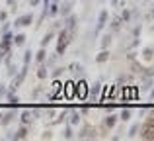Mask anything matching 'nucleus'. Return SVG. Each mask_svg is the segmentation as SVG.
Masks as SVG:
<instances>
[{
    "label": "nucleus",
    "mask_w": 154,
    "mask_h": 141,
    "mask_svg": "<svg viewBox=\"0 0 154 141\" xmlns=\"http://www.w3.org/2000/svg\"><path fill=\"white\" fill-rule=\"evenodd\" d=\"M39 94H41V88H39V86H37V88H35V90H33V92H31V96H33V98H37V96H39Z\"/></svg>",
    "instance_id": "nucleus-42"
},
{
    "label": "nucleus",
    "mask_w": 154,
    "mask_h": 141,
    "mask_svg": "<svg viewBox=\"0 0 154 141\" xmlns=\"http://www.w3.org/2000/svg\"><path fill=\"white\" fill-rule=\"evenodd\" d=\"M117 118H119L121 122H129V120H131V110H129V108H123V110L119 112Z\"/></svg>",
    "instance_id": "nucleus-19"
},
{
    "label": "nucleus",
    "mask_w": 154,
    "mask_h": 141,
    "mask_svg": "<svg viewBox=\"0 0 154 141\" xmlns=\"http://www.w3.org/2000/svg\"><path fill=\"white\" fill-rule=\"evenodd\" d=\"M4 94H6V86H4V84H0V98H2Z\"/></svg>",
    "instance_id": "nucleus-44"
},
{
    "label": "nucleus",
    "mask_w": 154,
    "mask_h": 141,
    "mask_svg": "<svg viewBox=\"0 0 154 141\" xmlns=\"http://www.w3.org/2000/svg\"><path fill=\"white\" fill-rule=\"evenodd\" d=\"M111 2H113V4H115V2H117V0H111Z\"/></svg>",
    "instance_id": "nucleus-53"
},
{
    "label": "nucleus",
    "mask_w": 154,
    "mask_h": 141,
    "mask_svg": "<svg viewBox=\"0 0 154 141\" xmlns=\"http://www.w3.org/2000/svg\"><path fill=\"white\" fill-rule=\"evenodd\" d=\"M117 120H119V118H117V116L113 114V112H109V114H107V116L103 118V127H107V130H111V127H115Z\"/></svg>",
    "instance_id": "nucleus-12"
},
{
    "label": "nucleus",
    "mask_w": 154,
    "mask_h": 141,
    "mask_svg": "<svg viewBox=\"0 0 154 141\" xmlns=\"http://www.w3.org/2000/svg\"><path fill=\"white\" fill-rule=\"evenodd\" d=\"M6 2L10 4V6H14V4H16V0H6Z\"/></svg>",
    "instance_id": "nucleus-50"
},
{
    "label": "nucleus",
    "mask_w": 154,
    "mask_h": 141,
    "mask_svg": "<svg viewBox=\"0 0 154 141\" xmlns=\"http://www.w3.org/2000/svg\"><path fill=\"white\" fill-rule=\"evenodd\" d=\"M72 4H74V0H64V2H63V6L59 4V14L63 16V18H66V16L70 14V10H72Z\"/></svg>",
    "instance_id": "nucleus-10"
},
{
    "label": "nucleus",
    "mask_w": 154,
    "mask_h": 141,
    "mask_svg": "<svg viewBox=\"0 0 154 141\" xmlns=\"http://www.w3.org/2000/svg\"><path fill=\"white\" fill-rule=\"evenodd\" d=\"M109 45H111V34H105L103 37H102V47H103V49H107Z\"/></svg>",
    "instance_id": "nucleus-30"
},
{
    "label": "nucleus",
    "mask_w": 154,
    "mask_h": 141,
    "mask_svg": "<svg viewBox=\"0 0 154 141\" xmlns=\"http://www.w3.org/2000/svg\"><path fill=\"white\" fill-rule=\"evenodd\" d=\"M139 130H140V123H133L129 127V137H137L139 135Z\"/></svg>",
    "instance_id": "nucleus-27"
},
{
    "label": "nucleus",
    "mask_w": 154,
    "mask_h": 141,
    "mask_svg": "<svg viewBox=\"0 0 154 141\" xmlns=\"http://www.w3.org/2000/svg\"><path fill=\"white\" fill-rule=\"evenodd\" d=\"M140 31H143V27H140V26H135V30H133V35H135V37H139Z\"/></svg>",
    "instance_id": "nucleus-39"
},
{
    "label": "nucleus",
    "mask_w": 154,
    "mask_h": 141,
    "mask_svg": "<svg viewBox=\"0 0 154 141\" xmlns=\"http://www.w3.org/2000/svg\"><path fill=\"white\" fill-rule=\"evenodd\" d=\"M135 57H137V53H129V55H127L129 61H135Z\"/></svg>",
    "instance_id": "nucleus-48"
},
{
    "label": "nucleus",
    "mask_w": 154,
    "mask_h": 141,
    "mask_svg": "<svg viewBox=\"0 0 154 141\" xmlns=\"http://www.w3.org/2000/svg\"><path fill=\"white\" fill-rule=\"evenodd\" d=\"M152 76H148V79H144V82H143V86H140V92H146V90H150L152 88Z\"/></svg>",
    "instance_id": "nucleus-26"
},
{
    "label": "nucleus",
    "mask_w": 154,
    "mask_h": 141,
    "mask_svg": "<svg viewBox=\"0 0 154 141\" xmlns=\"http://www.w3.org/2000/svg\"><path fill=\"white\" fill-rule=\"evenodd\" d=\"M12 37H14V35H12L10 31H4V34H2V39H0V51L8 53V51L12 49Z\"/></svg>",
    "instance_id": "nucleus-5"
},
{
    "label": "nucleus",
    "mask_w": 154,
    "mask_h": 141,
    "mask_svg": "<svg viewBox=\"0 0 154 141\" xmlns=\"http://www.w3.org/2000/svg\"><path fill=\"white\" fill-rule=\"evenodd\" d=\"M146 20H154V8H152V10L146 14Z\"/></svg>",
    "instance_id": "nucleus-45"
},
{
    "label": "nucleus",
    "mask_w": 154,
    "mask_h": 141,
    "mask_svg": "<svg viewBox=\"0 0 154 141\" xmlns=\"http://www.w3.org/2000/svg\"><path fill=\"white\" fill-rule=\"evenodd\" d=\"M8 30H10V24H2V34H4V31H8Z\"/></svg>",
    "instance_id": "nucleus-47"
},
{
    "label": "nucleus",
    "mask_w": 154,
    "mask_h": 141,
    "mask_svg": "<svg viewBox=\"0 0 154 141\" xmlns=\"http://www.w3.org/2000/svg\"><path fill=\"white\" fill-rule=\"evenodd\" d=\"M96 137H98V131L92 126H84L82 130L78 131V139H96Z\"/></svg>",
    "instance_id": "nucleus-4"
},
{
    "label": "nucleus",
    "mask_w": 154,
    "mask_h": 141,
    "mask_svg": "<svg viewBox=\"0 0 154 141\" xmlns=\"http://www.w3.org/2000/svg\"><path fill=\"white\" fill-rule=\"evenodd\" d=\"M41 137H43V139H51V131H45V133H43Z\"/></svg>",
    "instance_id": "nucleus-49"
},
{
    "label": "nucleus",
    "mask_w": 154,
    "mask_h": 141,
    "mask_svg": "<svg viewBox=\"0 0 154 141\" xmlns=\"http://www.w3.org/2000/svg\"><path fill=\"white\" fill-rule=\"evenodd\" d=\"M74 96H78V98H88V84H86V80H82L80 79L78 82H74Z\"/></svg>",
    "instance_id": "nucleus-3"
},
{
    "label": "nucleus",
    "mask_w": 154,
    "mask_h": 141,
    "mask_svg": "<svg viewBox=\"0 0 154 141\" xmlns=\"http://www.w3.org/2000/svg\"><path fill=\"white\" fill-rule=\"evenodd\" d=\"M119 18H121V20H123V22H125V24H127V22H129V20H131V10H127V8H125V10H123V12H121V16H119Z\"/></svg>",
    "instance_id": "nucleus-31"
},
{
    "label": "nucleus",
    "mask_w": 154,
    "mask_h": 141,
    "mask_svg": "<svg viewBox=\"0 0 154 141\" xmlns=\"http://www.w3.org/2000/svg\"><path fill=\"white\" fill-rule=\"evenodd\" d=\"M35 114H37V112H31V110L22 112V123H23V126H29V123L33 122V116Z\"/></svg>",
    "instance_id": "nucleus-14"
},
{
    "label": "nucleus",
    "mask_w": 154,
    "mask_h": 141,
    "mask_svg": "<svg viewBox=\"0 0 154 141\" xmlns=\"http://www.w3.org/2000/svg\"><path fill=\"white\" fill-rule=\"evenodd\" d=\"M6 18H8V12H0V22H6Z\"/></svg>",
    "instance_id": "nucleus-41"
},
{
    "label": "nucleus",
    "mask_w": 154,
    "mask_h": 141,
    "mask_svg": "<svg viewBox=\"0 0 154 141\" xmlns=\"http://www.w3.org/2000/svg\"><path fill=\"white\" fill-rule=\"evenodd\" d=\"M76 22H78V18H76L74 14H68L66 18H64V22H63V24H64L63 27L68 31V34H74V30H76Z\"/></svg>",
    "instance_id": "nucleus-6"
},
{
    "label": "nucleus",
    "mask_w": 154,
    "mask_h": 141,
    "mask_svg": "<svg viewBox=\"0 0 154 141\" xmlns=\"http://www.w3.org/2000/svg\"><path fill=\"white\" fill-rule=\"evenodd\" d=\"M96 61H98V63H105V61H109V51H107V49H103L102 53L96 57Z\"/></svg>",
    "instance_id": "nucleus-28"
},
{
    "label": "nucleus",
    "mask_w": 154,
    "mask_h": 141,
    "mask_svg": "<svg viewBox=\"0 0 154 141\" xmlns=\"http://www.w3.org/2000/svg\"><path fill=\"white\" fill-rule=\"evenodd\" d=\"M45 59H47V51H45V47H41V49L35 53V61L37 63H45Z\"/></svg>",
    "instance_id": "nucleus-20"
},
{
    "label": "nucleus",
    "mask_w": 154,
    "mask_h": 141,
    "mask_svg": "<svg viewBox=\"0 0 154 141\" xmlns=\"http://www.w3.org/2000/svg\"><path fill=\"white\" fill-rule=\"evenodd\" d=\"M143 57L146 59V61H152L154 59V47H144L143 49Z\"/></svg>",
    "instance_id": "nucleus-21"
},
{
    "label": "nucleus",
    "mask_w": 154,
    "mask_h": 141,
    "mask_svg": "<svg viewBox=\"0 0 154 141\" xmlns=\"http://www.w3.org/2000/svg\"><path fill=\"white\" fill-rule=\"evenodd\" d=\"M10 139H26L27 137V126H20L18 130H16V133H12V135H8Z\"/></svg>",
    "instance_id": "nucleus-13"
},
{
    "label": "nucleus",
    "mask_w": 154,
    "mask_h": 141,
    "mask_svg": "<svg viewBox=\"0 0 154 141\" xmlns=\"http://www.w3.org/2000/svg\"><path fill=\"white\" fill-rule=\"evenodd\" d=\"M129 80H131V79H129V76H125V75L119 76V84H125V82H129Z\"/></svg>",
    "instance_id": "nucleus-40"
},
{
    "label": "nucleus",
    "mask_w": 154,
    "mask_h": 141,
    "mask_svg": "<svg viewBox=\"0 0 154 141\" xmlns=\"http://www.w3.org/2000/svg\"><path fill=\"white\" fill-rule=\"evenodd\" d=\"M70 118H68V123H70V126H78V122H80V118H82V114H80V112H70Z\"/></svg>",
    "instance_id": "nucleus-18"
},
{
    "label": "nucleus",
    "mask_w": 154,
    "mask_h": 141,
    "mask_svg": "<svg viewBox=\"0 0 154 141\" xmlns=\"http://www.w3.org/2000/svg\"><path fill=\"white\" fill-rule=\"evenodd\" d=\"M100 92H102V82H94L92 86H88V98H90L92 102H96Z\"/></svg>",
    "instance_id": "nucleus-7"
},
{
    "label": "nucleus",
    "mask_w": 154,
    "mask_h": 141,
    "mask_svg": "<svg viewBox=\"0 0 154 141\" xmlns=\"http://www.w3.org/2000/svg\"><path fill=\"white\" fill-rule=\"evenodd\" d=\"M66 116H68V110H63V112H60V114L59 116H57V118L55 120H53V126H57V123H60V122H64V120H66Z\"/></svg>",
    "instance_id": "nucleus-22"
},
{
    "label": "nucleus",
    "mask_w": 154,
    "mask_h": 141,
    "mask_svg": "<svg viewBox=\"0 0 154 141\" xmlns=\"http://www.w3.org/2000/svg\"><path fill=\"white\" fill-rule=\"evenodd\" d=\"M150 31H154V24H152V27H150Z\"/></svg>",
    "instance_id": "nucleus-52"
},
{
    "label": "nucleus",
    "mask_w": 154,
    "mask_h": 141,
    "mask_svg": "<svg viewBox=\"0 0 154 141\" xmlns=\"http://www.w3.org/2000/svg\"><path fill=\"white\" fill-rule=\"evenodd\" d=\"M64 71H66V69H64V67H57V69H55V71L51 72V76H53V79H59V76L63 75Z\"/></svg>",
    "instance_id": "nucleus-33"
},
{
    "label": "nucleus",
    "mask_w": 154,
    "mask_h": 141,
    "mask_svg": "<svg viewBox=\"0 0 154 141\" xmlns=\"http://www.w3.org/2000/svg\"><path fill=\"white\" fill-rule=\"evenodd\" d=\"M70 35L72 34H68L66 30H60L59 31V43H57V55H64V51H66V45L70 43Z\"/></svg>",
    "instance_id": "nucleus-1"
},
{
    "label": "nucleus",
    "mask_w": 154,
    "mask_h": 141,
    "mask_svg": "<svg viewBox=\"0 0 154 141\" xmlns=\"http://www.w3.org/2000/svg\"><path fill=\"white\" fill-rule=\"evenodd\" d=\"M146 123H152V126H154V108L146 114Z\"/></svg>",
    "instance_id": "nucleus-36"
},
{
    "label": "nucleus",
    "mask_w": 154,
    "mask_h": 141,
    "mask_svg": "<svg viewBox=\"0 0 154 141\" xmlns=\"http://www.w3.org/2000/svg\"><path fill=\"white\" fill-rule=\"evenodd\" d=\"M8 98V102L12 104V106H16L18 108L20 106V98H18V94H14V92H10V90H6V94H4Z\"/></svg>",
    "instance_id": "nucleus-16"
},
{
    "label": "nucleus",
    "mask_w": 154,
    "mask_h": 141,
    "mask_svg": "<svg viewBox=\"0 0 154 141\" xmlns=\"http://www.w3.org/2000/svg\"><path fill=\"white\" fill-rule=\"evenodd\" d=\"M39 4H41V0H29V6H39Z\"/></svg>",
    "instance_id": "nucleus-43"
},
{
    "label": "nucleus",
    "mask_w": 154,
    "mask_h": 141,
    "mask_svg": "<svg viewBox=\"0 0 154 141\" xmlns=\"http://www.w3.org/2000/svg\"><path fill=\"white\" fill-rule=\"evenodd\" d=\"M47 75H49V67H47L45 63H39V69H37V79H39V80H43V79H47Z\"/></svg>",
    "instance_id": "nucleus-15"
},
{
    "label": "nucleus",
    "mask_w": 154,
    "mask_h": 141,
    "mask_svg": "<svg viewBox=\"0 0 154 141\" xmlns=\"http://www.w3.org/2000/svg\"><path fill=\"white\" fill-rule=\"evenodd\" d=\"M68 71L74 72V75H82L84 67H82V65H78V63H72V65H68Z\"/></svg>",
    "instance_id": "nucleus-23"
},
{
    "label": "nucleus",
    "mask_w": 154,
    "mask_h": 141,
    "mask_svg": "<svg viewBox=\"0 0 154 141\" xmlns=\"http://www.w3.org/2000/svg\"><path fill=\"white\" fill-rule=\"evenodd\" d=\"M121 24H123V20H121V18H115V20L111 22V30H113V31H117V30L121 27Z\"/></svg>",
    "instance_id": "nucleus-32"
},
{
    "label": "nucleus",
    "mask_w": 154,
    "mask_h": 141,
    "mask_svg": "<svg viewBox=\"0 0 154 141\" xmlns=\"http://www.w3.org/2000/svg\"><path fill=\"white\" fill-rule=\"evenodd\" d=\"M31 49H26V53H23V65H29V61H31Z\"/></svg>",
    "instance_id": "nucleus-34"
},
{
    "label": "nucleus",
    "mask_w": 154,
    "mask_h": 141,
    "mask_svg": "<svg viewBox=\"0 0 154 141\" xmlns=\"http://www.w3.org/2000/svg\"><path fill=\"white\" fill-rule=\"evenodd\" d=\"M57 57H59L57 53H55V55H51V57L47 59V63H45V65H47V67H55V63H57Z\"/></svg>",
    "instance_id": "nucleus-35"
},
{
    "label": "nucleus",
    "mask_w": 154,
    "mask_h": 141,
    "mask_svg": "<svg viewBox=\"0 0 154 141\" xmlns=\"http://www.w3.org/2000/svg\"><path fill=\"white\" fill-rule=\"evenodd\" d=\"M16 118V110H10L6 112V114H0V126H8V123H12Z\"/></svg>",
    "instance_id": "nucleus-11"
},
{
    "label": "nucleus",
    "mask_w": 154,
    "mask_h": 141,
    "mask_svg": "<svg viewBox=\"0 0 154 141\" xmlns=\"http://www.w3.org/2000/svg\"><path fill=\"white\" fill-rule=\"evenodd\" d=\"M133 71H135V72H143V71H144V67H143V65H139V63H133Z\"/></svg>",
    "instance_id": "nucleus-38"
},
{
    "label": "nucleus",
    "mask_w": 154,
    "mask_h": 141,
    "mask_svg": "<svg viewBox=\"0 0 154 141\" xmlns=\"http://www.w3.org/2000/svg\"><path fill=\"white\" fill-rule=\"evenodd\" d=\"M23 43H26V35H23V34H16L14 37H12V45H16V47H22Z\"/></svg>",
    "instance_id": "nucleus-17"
},
{
    "label": "nucleus",
    "mask_w": 154,
    "mask_h": 141,
    "mask_svg": "<svg viewBox=\"0 0 154 141\" xmlns=\"http://www.w3.org/2000/svg\"><path fill=\"white\" fill-rule=\"evenodd\" d=\"M53 35H55V30H49L45 35H43V39H41V47H45L47 43L51 41V39H53Z\"/></svg>",
    "instance_id": "nucleus-25"
},
{
    "label": "nucleus",
    "mask_w": 154,
    "mask_h": 141,
    "mask_svg": "<svg viewBox=\"0 0 154 141\" xmlns=\"http://www.w3.org/2000/svg\"><path fill=\"white\" fill-rule=\"evenodd\" d=\"M150 100H154V88L150 90Z\"/></svg>",
    "instance_id": "nucleus-51"
},
{
    "label": "nucleus",
    "mask_w": 154,
    "mask_h": 141,
    "mask_svg": "<svg viewBox=\"0 0 154 141\" xmlns=\"http://www.w3.org/2000/svg\"><path fill=\"white\" fill-rule=\"evenodd\" d=\"M31 22H33V16L31 14H23V16H20V18H16L14 26L16 27H26V26H29Z\"/></svg>",
    "instance_id": "nucleus-9"
},
{
    "label": "nucleus",
    "mask_w": 154,
    "mask_h": 141,
    "mask_svg": "<svg viewBox=\"0 0 154 141\" xmlns=\"http://www.w3.org/2000/svg\"><path fill=\"white\" fill-rule=\"evenodd\" d=\"M16 71H18V69H16L12 63H8V71H6V72H8V76H14V75H16Z\"/></svg>",
    "instance_id": "nucleus-37"
},
{
    "label": "nucleus",
    "mask_w": 154,
    "mask_h": 141,
    "mask_svg": "<svg viewBox=\"0 0 154 141\" xmlns=\"http://www.w3.org/2000/svg\"><path fill=\"white\" fill-rule=\"evenodd\" d=\"M107 18H109L107 10H102V12H100V18H98V24H96L94 34H100V31L103 30V27H105V24H107Z\"/></svg>",
    "instance_id": "nucleus-8"
},
{
    "label": "nucleus",
    "mask_w": 154,
    "mask_h": 141,
    "mask_svg": "<svg viewBox=\"0 0 154 141\" xmlns=\"http://www.w3.org/2000/svg\"><path fill=\"white\" fill-rule=\"evenodd\" d=\"M49 16H59V0H53V4H49Z\"/></svg>",
    "instance_id": "nucleus-24"
},
{
    "label": "nucleus",
    "mask_w": 154,
    "mask_h": 141,
    "mask_svg": "<svg viewBox=\"0 0 154 141\" xmlns=\"http://www.w3.org/2000/svg\"><path fill=\"white\" fill-rule=\"evenodd\" d=\"M113 110H115V106H113V104H111V106H109V104L105 106V112H107V114H109V112H113Z\"/></svg>",
    "instance_id": "nucleus-46"
},
{
    "label": "nucleus",
    "mask_w": 154,
    "mask_h": 141,
    "mask_svg": "<svg viewBox=\"0 0 154 141\" xmlns=\"http://www.w3.org/2000/svg\"><path fill=\"white\" fill-rule=\"evenodd\" d=\"M63 135H64V139H72V137H74V131H72V126H70V123H66Z\"/></svg>",
    "instance_id": "nucleus-29"
},
{
    "label": "nucleus",
    "mask_w": 154,
    "mask_h": 141,
    "mask_svg": "<svg viewBox=\"0 0 154 141\" xmlns=\"http://www.w3.org/2000/svg\"><path fill=\"white\" fill-rule=\"evenodd\" d=\"M140 139H144V141H154V126L152 123H146L144 122L143 126H140Z\"/></svg>",
    "instance_id": "nucleus-2"
}]
</instances>
